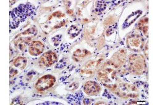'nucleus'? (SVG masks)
I'll return each mask as SVG.
<instances>
[{"instance_id": "obj_9", "label": "nucleus", "mask_w": 158, "mask_h": 105, "mask_svg": "<svg viewBox=\"0 0 158 105\" xmlns=\"http://www.w3.org/2000/svg\"><path fill=\"white\" fill-rule=\"evenodd\" d=\"M18 73V71L16 70H15L14 69H12V71L10 70V77L11 78V77H13L15 76V74H16Z\"/></svg>"}, {"instance_id": "obj_5", "label": "nucleus", "mask_w": 158, "mask_h": 105, "mask_svg": "<svg viewBox=\"0 0 158 105\" xmlns=\"http://www.w3.org/2000/svg\"><path fill=\"white\" fill-rule=\"evenodd\" d=\"M101 90L99 84L94 82H86L84 87V91L86 94L89 95H95L97 94Z\"/></svg>"}, {"instance_id": "obj_3", "label": "nucleus", "mask_w": 158, "mask_h": 105, "mask_svg": "<svg viewBox=\"0 0 158 105\" xmlns=\"http://www.w3.org/2000/svg\"><path fill=\"white\" fill-rule=\"evenodd\" d=\"M128 45L132 50H141L143 47V39L139 35L131 36L128 39Z\"/></svg>"}, {"instance_id": "obj_4", "label": "nucleus", "mask_w": 158, "mask_h": 105, "mask_svg": "<svg viewBox=\"0 0 158 105\" xmlns=\"http://www.w3.org/2000/svg\"><path fill=\"white\" fill-rule=\"evenodd\" d=\"M44 46L40 41H33L29 45V52L32 56H38L43 52Z\"/></svg>"}, {"instance_id": "obj_7", "label": "nucleus", "mask_w": 158, "mask_h": 105, "mask_svg": "<svg viewBox=\"0 0 158 105\" xmlns=\"http://www.w3.org/2000/svg\"><path fill=\"white\" fill-rule=\"evenodd\" d=\"M27 64V59L24 57H19L15 59L13 64L16 67L21 70H23L25 68Z\"/></svg>"}, {"instance_id": "obj_6", "label": "nucleus", "mask_w": 158, "mask_h": 105, "mask_svg": "<svg viewBox=\"0 0 158 105\" xmlns=\"http://www.w3.org/2000/svg\"><path fill=\"white\" fill-rule=\"evenodd\" d=\"M57 61V56L53 52H47L41 57V62L46 66H50Z\"/></svg>"}, {"instance_id": "obj_2", "label": "nucleus", "mask_w": 158, "mask_h": 105, "mask_svg": "<svg viewBox=\"0 0 158 105\" xmlns=\"http://www.w3.org/2000/svg\"><path fill=\"white\" fill-rule=\"evenodd\" d=\"M55 82L56 79L54 76L52 75H45L38 80L35 87L38 91H42L52 87L55 84Z\"/></svg>"}, {"instance_id": "obj_1", "label": "nucleus", "mask_w": 158, "mask_h": 105, "mask_svg": "<svg viewBox=\"0 0 158 105\" xmlns=\"http://www.w3.org/2000/svg\"><path fill=\"white\" fill-rule=\"evenodd\" d=\"M33 13V8L29 4H22L15 9L12 12L11 17L12 21L11 22L12 28H16L20 22H22L28 16H30Z\"/></svg>"}, {"instance_id": "obj_8", "label": "nucleus", "mask_w": 158, "mask_h": 105, "mask_svg": "<svg viewBox=\"0 0 158 105\" xmlns=\"http://www.w3.org/2000/svg\"><path fill=\"white\" fill-rule=\"evenodd\" d=\"M34 32H35V30L33 29V28H31V29H29L27 30H26L25 32L23 33L22 34H33Z\"/></svg>"}]
</instances>
